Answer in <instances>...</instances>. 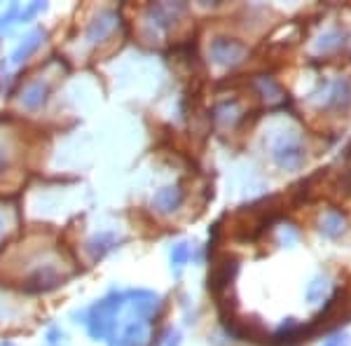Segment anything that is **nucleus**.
<instances>
[{"mask_svg":"<svg viewBox=\"0 0 351 346\" xmlns=\"http://www.w3.org/2000/svg\"><path fill=\"white\" fill-rule=\"evenodd\" d=\"M127 306V293H110L96 302L87 314V330L94 339H106L115 332L117 314Z\"/></svg>","mask_w":351,"mask_h":346,"instance_id":"obj_1","label":"nucleus"},{"mask_svg":"<svg viewBox=\"0 0 351 346\" xmlns=\"http://www.w3.org/2000/svg\"><path fill=\"white\" fill-rule=\"evenodd\" d=\"M208 54H211V61L218 66H237L243 61V56L248 54V47L237 38H225L220 36L216 40H211V47H208Z\"/></svg>","mask_w":351,"mask_h":346,"instance_id":"obj_2","label":"nucleus"},{"mask_svg":"<svg viewBox=\"0 0 351 346\" xmlns=\"http://www.w3.org/2000/svg\"><path fill=\"white\" fill-rule=\"evenodd\" d=\"M127 304L136 319L148 323L152 316L157 314V309H160V295H155L150 291H129Z\"/></svg>","mask_w":351,"mask_h":346,"instance_id":"obj_3","label":"nucleus"},{"mask_svg":"<svg viewBox=\"0 0 351 346\" xmlns=\"http://www.w3.org/2000/svg\"><path fill=\"white\" fill-rule=\"evenodd\" d=\"M108 339H110V346H145V339H148V323L136 319L132 314V321L124 323L122 330Z\"/></svg>","mask_w":351,"mask_h":346,"instance_id":"obj_4","label":"nucleus"},{"mask_svg":"<svg viewBox=\"0 0 351 346\" xmlns=\"http://www.w3.org/2000/svg\"><path fill=\"white\" fill-rule=\"evenodd\" d=\"M237 269H239V264H237L234 258H225L223 262H218L213 267L211 276H208V291L216 295L218 299L223 297V293L232 286V281H234V276H237Z\"/></svg>","mask_w":351,"mask_h":346,"instance_id":"obj_5","label":"nucleus"},{"mask_svg":"<svg viewBox=\"0 0 351 346\" xmlns=\"http://www.w3.org/2000/svg\"><path fill=\"white\" fill-rule=\"evenodd\" d=\"M274 160L284 169H300L304 164V150L298 138H281L274 145Z\"/></svg>","mask_w":351,"mask_h":346,"instance_id":"obj_6","label":"nucleus"},{"mask_svg":"<svg viewBox=\"0 0 351 346\" xmlns=\"http://www.w3.org/2000/svg\"><path fill=\"white\" fill-rule=\"evenodd\" d=\"M61 283V276L54 267L45 264L40 269H36L31 276L24 281V291L26 293H47V291H54L56 286Z\"/></svg>","mask_w":351,"mask_h":346,"instance_id":"obj_7","label":"nucleus"},{"mask_svg":"<svg viewBox=\"0 0 351 346\" xmlns=\"http://www.w3.org/2000/svg\"><path fill=\"white\" fill-rule=\"evenodd\" d=\"M117 21H120V16L115 12H110V10H104V12H99L92 19V24L87 26V42L89 45H96L101 40H106V38L110 36L112 31H115Z\"/></svg>","mask_w":351,"mask_h":346,"instance_id":"obj_8","label":"nucleus"},{"mask_svg":"<svg viewBox=\"0 0 351 346\" xmlns=\"http://www.w3.org/2000/svg\"><path fill=\"white\" fill-rule=\"evenodd\" d=\"M185 12V5L183 3H167V5H152V8L148 10L150 14V21L155 24L157 28H162V31H169L176 19H178L180 14Z\"/></svg>","mask_w":351,"mask_h":346,"instance_id":"obj_9","label":"nucleus"},{"mask_svg":"<svg viewBox=\"0 0 351 346\" xmlns=\"http://www.w3.org/2000/svg\"><path fill=\"white\" fill-rule=\"evenodd\" d=\"M180 203H183V190H180L178 185L162 187V190L152 197V208H155L157 213H173Z\"/></svg>","mask_w":351,"mask_h":346,"instance_id":"obj_10","label":"nucleus"},{"mask_svg":"<svg viewBox=\"0 0 351 346\" xmlns=\"http://www.w3.org/2000/svg\"><path fill=\"white\" fill-rule=\"evenodd\" d=\"M47 96H49V84L36 80L21 92V103H24V108H28V110H40V108L47 103Z\"/></svg>","mask_w":351,"mask_h":346,"instance_id":"obj_11","label":"nucleus"},{"mask_svg":"<svg viewBox=\"0 0 351 346\" xmlns=\"http://www.w3.org/2000/svg\"><path fill=\"white\" fill-rule=\"evenodd\" d=\"M117 246V236L110 234V232H101V234L92 236V239L87 241V251L92 255L94 260H101L106 253H110L112 248Z\"/></svg>","mask_w":351,"mask_h":346,"instance_id":"obj_12","label":"nucleus"},{"mask_svg":"<svg viewBox=\"0 0 351 346\" xmlns=\"http://www.w3.org/2000/svg\"><path fill=\"white\" fill-rule=\"evenodd\" d=\"M40 42H43V31H33L31 36L24 38V42H21L19 47H16L14 52H12V64L14 66L24 64L28 56H31L38 47H40Z\"/></svg>","mask_w":351,"mask_h":346,"instance_id":"obj_13","label":"nucleus"},{"mask_svg":"<svg viewBox=\"0 0 351 346\" xmlns=\"http://www.w3.org/2000/svg\"><path fill=\"white\" fill-rule=\"evenodd\" d=\"M344 232V218L339 213H328L321 223V234L328 236V239H337Z\"/></svg>","mask_w":351,"mask_h":346,"instance_id":"obj_14","label":"nucleus"},{"mask_svg":"<svg viewBox=\"0 0 351 346\" xmlns=\"http://www.w3.org/2000/svg\"><path fill=\"white\" fill-rule=\"evenodd\" d=\"M256 87L260 96H265V99H281V96H284V89L279 87V82H274L267 75L256 77Z\"/></svg>","mask_w":351,"mask_h":346,"instance_id":"obj_15","label":"nucleus"},{"mask_svg":"<svg viewBox=\"0 0 351 346\" xmlns=\"http://www.w3.org/2000/svg\"><path fill=\"white\" fill-rule=\"evenodd\" d=\"M213 117H216L218 124H232L239 117V108H237L234 101H225V103H220L216 110H213Z\"/></svg>","mask_w":351,"mask_h":346,"instance_id":"obj_16","label":"nucleus"},{"mask_svg":"<svg viewBox=\"0 0 351 346\" xmlns=\"http://www.w3.org/2000/svg\"><path fill=\"white\" fill-rule=\"evenodd\" d=\"M190 258H192V251H190L188 243H178V246H173V251H171V262H173L176 267L185 264Z\"/></svg>","mask_w":351,"mask_h":346,"instance_id":"obj_17","label":"nucleus"},{"mask_svg":"<svg viewBox=\"0 0 351 346\" xmlns=\"http://www.w3.org/2000/svg\"><path fill=\"white\" fill-rule=\"evenodd\" d=\"M326 288H328L326 279H314V281H311V286L307 288V297L311 299V302H319V299L324 297Z\"/></svg>","mask_w":351,"mask_h":346,"instance_id":"obj_18","label":"nucleus"},{"mask_svg":"<svg viewBox=\"0 0 351 346\" xmlns=\"http://www.w3.org/2000/svg\"><path fill=\"white\" fill-rule=\"evenodd\" d=\"M19 12H21L19 5H12V8H10L8 12L0 14V31H3V28H10V26H12V21H14V19H19Z\"/></svg>","mask_w":351,"mask_h":346,"instance_id":"obj_19","label":"nucleus"},{"mask_svg":"<svg viewBox=\"0 0 351 346\" xmlns=\"http://www.w3.org/2000/svg\"><path fill=\"white\" fill-rule=\"evenodd\" d=\"M45 10V3H33V5H28V8H24L19 12V21H28V19H33L36 14H40Z\"/></svg>","mask_w":351,"mask_h":346,"instance_id":"obj_20","label":"nucleus"},{"mask_svg":"<svg viewBox=\"0 0 351 346\" xmlns=\"http://www.w3.org/2000/svg\"><path fill=\"white\" fill-rule=\"evenodd\" d=\"M339 33H328L326 38H321V45L319 47L324 49V52H328V49H332V47H339Z\"/></svg>","mask_w":351,"mask_h":346,"instance_id":"obj_21","label":"nucleus"},{"mask_svg":"<svg viewBox=\"0 0 351 346\" xmlns=\"http://www.w3.org/2000/svg\"><path fill=\"white\" fill-rule=\"evenodd\" d=\"M162 346H180V332L178 330H167Z\"/></svg>","mask_w":351,"mask_h":346,"instance_id":"obj_22","label":"nucleus"},{"mask_svg":"<svg viewBox=\"0 0 351 346\" xmlns=\"http://www.w3.org/2000/svg\"><path fill=\"white\" fill-rule=\"evenodd\" d=\"M324 346H351L347 334H337V337H330Z\"/></svg>","mask_w":351,"mask_h":346,"instance_id":"obj_23","label":"nucleus"},{"mask_svg":"<svg viewBox=\"0 0 351 346\" xmlns=\"http://www.w3.org/2000/svg\"><path fill=\"white\" fill-rule=\"evenodd\" d=\"M5 166H8V152H5L3 147H0V173L5 171Z\"/></svg>","mask_w":351,"mask_h":346,"instance_id":"obj_24","label":"nucleus"},{"mask_svg":"<svg viewBox=\"0 0 351 346\" xmlns=\"http://www.w3.org/2000/svg\"><path fill=\"white\" fill-rule=\"evenodd\" d=\"M3 232H5V220H3V215H0V236H3Z\"/></svg>","mask_w":351,"mask_h":346,"instance_id":"obj_25","label":"nucleus"},{"mask_svg":"<svg viewBox=\"0 0 351 346\" xmlns=\"http://www.w3.org/2000/svg\"><path fill=\"white\" fill-rule=\"evenodd\" d=\"M0 346H14L12 342H3V344H0Z\"/></svg>","mask_w":351,"mask_h":346,"instance_id":"obj_26","label":"nucleus"}]
</instances>
